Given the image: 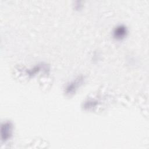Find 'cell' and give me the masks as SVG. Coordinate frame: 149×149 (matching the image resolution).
Segmentation results:
<instances>
[{
    "instance_id": "7a4b0ae2",
    "label": "cell",
    "mask_w": 149,
    "mask_h": 149,
    "mask_svg": "<svg viewBox=\"0 0 149 149\" xmlns=\"http://www.w3.org/2000/svg\"><path fill=\"white\" fill-rule=\"evenodd\" d=\"M13 125L12 123L7 121L3 122L1 126V139L3 141H6L8 140L12 134Z\"/></svg>"
},
{
    "instance_id": "5b68a950",
    "label": "cell",
    "mask_w": 149,
    "mask_h": 149,
    "mask_svg": "<svg viewBox=\"0 0 149 149\" xmlns=\"http://www.w3.org/2000/svg\"><path fill=\"white\" fill-rule=\"evenodd\" d=\"M98 104V101L95 100H89L85 102L84 107L85 108H91L95 107Z\"/></svg>"
},
{
    "instance_id": "3957f363",
    "label": "cell",
    "mask_w": 149,
    "mask_h": 149,
    "mask_svg": "<svg viewBox=\"0 0 149 149\" xmlns=\"http://www.w3.org/2000/svg\"><path fill=\"white\" fill-rule=\"evenodd\" d=\"M127 29L125 25H119L116 26L113 31V37L118 40L124 38L127 34Z\"/></svg>"
},
{
    "instance_id": "6da1fadb",
    "label": "cell",
    "mask_w": 149,
    "mask_h": 149,
    "mask_svg": "<svg viewBox=\"0 0 149 149\" xmlns=\"http://www.w3.org/2000/svg\"><path fill=\"white\" fill-rule=\"evenodd\" d=\"M84 81V77L82 75L79 76L75 79L68 84L65 87V92L66 94L71 95L74 94L76 90L83 84Z\"/></svg>"
},
{
    "instance_id": "277c9868",
    "label": "cell",
    "mask_w": 149,
    "mask_h": 149,
    "mask_svg": "<svg viewBox=\"0 0 149 149\" xmlns=\"http://www.w3.org/2000/svg\"><path fill=\"white\" fill-rule=\"evenodd\" d=\"M44 66L42 64H38L36 66H34L33 68H32L30 69H28L26 70V73L30 76H32L38 73L41 69H44Z\"/></svg>"
}]
</instances>
